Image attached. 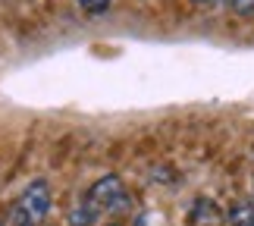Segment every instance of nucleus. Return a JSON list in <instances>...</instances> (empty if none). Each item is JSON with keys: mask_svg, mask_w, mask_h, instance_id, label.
Here are the masks:
<instances>
[{"mask_svg": "<svg viewBox=\"0 0 254 226\" xmlns=\"http://www.w3.org/2000/svg\"><path fill=\"white\" fill-rule=\"evenodd\" d=\"M47 211H51V185L44 179H35L16 198L13 211H9V223L13 226H38L47 217Z\"/></svg>", "mask_w": 254, "mask_h": 226, "instance_id": "f257e3e1", "label": "nucleus"}, {"mask_svg": "<svg viewBox=\"0 0 254 226\" xmlns=\"http://www.w3.org/2000/svg\"><path fill=\"white\" fill-rule=\"evenodd\" d=\"M88 201L104 214H120V211L129 208V192H126L120 176L110 173V176H101V179L88 189Z\"/></svg>", "mask_w": 254, "mask_h": 226, "instance_id": "f03ea898", "label": "nucleus"}, {"mask_svg": "<svg viewBox=\"0 0 254 226\" xmlns=\"http://www.w3.org/2000/svg\"><path fill=\"white\" fill-rule=\"evenodd\" d=\"M220 223H223V214H220L217 204L207 201V198L194 201V208H191V226H220Z\"/></svg>", "mask_w": 254, "mask_h": 226, "instance_id": "7ed1b4c3", "label": "nucleus"}, {"mask_svg": "<svg viewBox=\"0 0 254 226\" xmlns=\"http://www.w3.org/2000/svg\"><path fill=\"white\" fill-rule=\"evenodd\" d=\"M110 3H113V0H79V6L85 9V13H91V16L107 13V9H110Z\"/></svg>", "mask_w": 254, "mask_h": 226, "instance_id": "20e7f679", "label": "nucleus"}, {"mask_svg": "<svg viewBox=\"0 0 254 226\" xmlns=\"http://www.w3.org/2000/svg\"><path fill=\"white\" fill-rule=\"evenodd\" d=\"M236 16H254V0H226Z\"/></svg>", "mask_w": 254, "mask_h": 226, "instance_id": "39448f33", "label": "nucleus"}, {"mask_svg": "<svg viewBox=\"0 0 254 226\" xmlns=\"http://www.w3.org/2000/svg\"><path fill=\"white\" fill-rule=\"evenodd\" d=\"M194 6H210V3H217V0H191Z\"/></svg>", "mask_w": 254, "mask_h": 226, "instance_id": "423d86ee", "label": "nucleus"}, {"mask_svg": "<svg viewBox=\"0 0 254 226\" xmlns=\"http://www.w3.org/2000/svg\"><path fill=\"white\" fill-rule=\"evenodd\" d=\"M113 226H120V223H113Z\"/></svg>", "mask_w": 254, "mask_h": 226, "instance_id": "0eeeda50", "label": "nucleus"}]
</instances>
